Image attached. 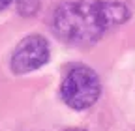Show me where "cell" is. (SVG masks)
Here are the masks:
<instances>
[{
  "label": "cell",
  "instance_id": "7a4b0ae2",
  "mask_svg": "<svg viewBox=\"0 0 135 131\" xmlns=\"http://www.w3.org/2000/svg\"><path fill=\"white\" fill-rule=\"evenodd\" d=\"M101 94L99 75L88 66H73L60 84V95L68 107L75 110L90 109Z\"/></svg>",
  "mask_w": 135,
  "mask_h": 131
},
{
  "label": "cell",
  "instance_id": "5b68a950",
  "mask_svg": "<svg viewBox=\"0 0 135 131\" xmlns=\"http://www.w3.org/2000/svg\"><path fill=\"white\" fill-rule=\"evenodd\" d=\"M11 2H15V0H0V9H4V8H8Z\"/></svg>",
  "mask_w": 135,
  "mask_h": 131
},
{
  "label": "cell",
  "instance_id": "8992f818",
  "mask_svg": "<svg viewBox=\"0 0 135 131\" xmlns=\"http://www.w3.org/2000/svg\"><path fill=\"white\" fill-rule=\"evenodd\" d=\"M68 131H84V129H79V127H71V129H68Z\"/></svg>",
  "mask_w": 135,
  "mask_h": 131
},
{
  "label": "cell",
  "instance_id": "3957f363",
  "mask_svg": "<svg viewBox=\"0 0 135 131\" xmlns=\"http://www.w3.org/2000/svg\"><path fill=\"white\" fill-rule=\"evenodd\" d=\"M49 41L40 34H30L19 41L11 54L9 66L15 75L30 73L34 69H40L49 60Z\"/></svg>",
  "mask_w": 135,
  "mask_h": 131
},
{
  "label": "cell",
  "instance_id": "6da1fadb",
  "mask_svg": "<svg viewBox=\"0 0 135 131\" xmlns=\"http://www.w3.org/2000/svg\"><path fill=\"white\" fill-rule=\"evenodd\" d=\"M129 13L126 0H66L55 9L51 28L60 41L84 47L126 23Z\"/></svg>",
  "mask_w": 135,
  "mask_h": 131
},
{
  "label": "cell",
  "instance_id": "277c9868",
  "mask_svg": "<svg viewBox=\"0 0 135 131\" xmlns=\"http://www.w3.org/2000/svg\"><path fill=\"white\" fill-rule=\"evenodd\" d=\"M19 13L21 15H34L40 8V0H19Z\"/></svg>",
  "mask_w": 135,
  "mask_h": 131
}]
</instances>
